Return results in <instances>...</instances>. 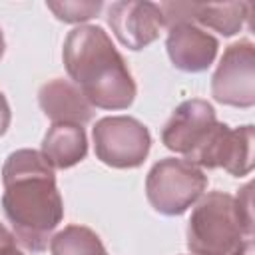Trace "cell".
<instances>
[{"instance_id": "6da1fadb", "label": "cell", "mask_w": 255, "mask_h": 255, "mask_svg": "<svg viewBox=\"0 0 255 255\" xmlns=\"http://www.w3.org/2000/svg\"><path fill=\"white\" fill-rule=\"evenodd\" d=\"M2 181V207L12 223L14 237L32 253L44 251L64 217L54 167L40 151L18 149L8 155Z\"/></svg>"}, {"instance_id": "7a4b0ae2", "label": "cell", "mask_w": 255, "mask_h": 255, "mask_svg": "<svg viewBox=\"0 0 255 255\" xmlns=\"http://www.w3.org/2000/svg\"><path fill=\"white\" fill-rule=\"evenodd\" d=\"M64 64L70 78L94 108L124 110L135 98L133 78L100 26H78L64 42Z\"/></svg>"}, {"instance_id": "3957f363", "label": "cell", "mask_w": 255, "mask_h": 255, "mask_svg": "<svg viewBox=\"0 0 255 255\" xmlns=\"http://www.w3.org/2000/svg\"><path fill=\"white\" fill-rule=\"evenodd\" d=\"M187 247L193 255H243L253 249L251 185L237 197L223 191L207 193L191 213Z\"/></svg>"}, {"instance_id": "277c9868", "label": "cell", "mask_w": 255, "mask_h": 255, "mask_svg": "<svg viewBox=\"0 0 255 255\" xmlns=\"http://www.w3.org/2000/svg\"><path fill=\"white\" fill-rule=\"evenodd\" d=\"M207 177L203 171L187 161L165 157L157 161L145 179V191L151 207L163 215H181L205 191Z\"/></svg>"}, {"instance_id": "5b68a950", "label": "cell", "mask_w": 255, "mask_h": 255, "mask_svg": "<svg viewBox=\"0 0 255 255\" xmlns=\"http://www.w3.org/2000/svg\"><path fill=\"white\" fill-rule=\"evenodd\" d=\"M149 131L128 116L104 118L94 128V145L100 161L112 167H137L149 151Z\"/></svg>"}, {"instance_id": "8992f818", "label": "cell", "mask_w": 255, "mask_h": 255, "mask_svg": "<svg viewBox=\"0 0 255 255\" xmlns=\"http://www.w3.org/2000/svg\"><path fill=\"white\" fill-rule=\"evenodd\" d=\"M213 98L227 106L249 108L255 104V48L243 40L231 44L211 82Z\"/></svg>"}, {"instance_id": "52a82bcc", "label": "cell", "mask_w": 255, "mask_h": 255, "mask_svg": "<svg viewBox=\"0 0 255 255\" xmlns=\"http://www.w3.org/2000/svg\"><path fill=\"white\" fill-rule=\"evenodd\" d=\"M197 167H223L231 175H247L253 169V126L231 129L217 124L203 147L189 159Z\"/></svg>"}, {"instance_id": "ba28073f", "label": "cell", "mask_w": 255, "mask_h": 255, "mask_svg": "<svg viewBox=\"0 0 255 255\" xmlns=\"http://www.w3.org/2000/svg\"><path fill=\"white\" fill-rule=\"evenodd\" d=\"M213 108L205 100H187L183 102L161 131L165 147L171 151L183 153L189 161L209 139L211 131L217 126Z\"/></svg>"}, {"instance_id": "9c48e42d", "label": "cell", "mask_w": 255, "mask_h": 255, "mask_svg": "<svg viewBox=\"0 0 255 255\" xmlns=\"http://www.w3.org/2000/svg\"><path fill=\"white\" fill-rule=\"evenodd\" d=\"M163 24L167 28L183 22H199L207 28L221 32L223 36H233L241 30L243 22L249 18L251 4L247 2H163L159 4Z\"/></svg>"}, {"instance_id": "30bf717a", "label": "cell", "mask_w": 255, "mask_h": 255, "mask_svg": "<svg viewBox=\"0 0 255 255\" xmlns=\"http://www.w3.org/2000/svg\"><path fill=\"white\" fill-rule=\"evenodd\" d=\"M108 22L118 40L129 50L145 48L165 26L159 6L151 2H116L108 10Z\"/></svg>"}, {"instance_id": "8fae6325", "label": "cell", "mask_w": 255, "mask_h": 255, "mask_svg": "<svg viewBox=\"0 0 255 255\" xmlns=\"http://www.w3.org/2000/svg\"><path fill=\"white\" fill-rule=\"evenodd\" d=\"M167 54L183 72H203L217 54V40L191 22L175 24L167 34Z\"/></svg>"}, {"instance_id": "7c38bea8", "label": "cell", "mask_w": 255, "mask_h": 255, "mask_svg": "<svg viewBox=\"0 0 255 255\" xmlns=\"http://www.w3.org/2000/svg\"><path fill=\"white\" fill-rule=\"evenodd\" d=\"M42 112L54 124H76L84 126L92 120L94 108L84 94L66 80H52L40 88L38 94Z\"/></svg>"}, {"instance_id": "4fadbf2b", "label": "cell", "mask_w": 255, "mask_h": 255, "mask_svg": "<svg viewBox=\"0 0 255 255\" xmlns=\"http://www.w3.org/2000/svg\"><path fill=\"white\" fill-rule=\"evenodd\" d=\"M88 143L82 126L54 124L42 141V155L52 167L66 169L86 157Z\"/></svg>"}, {"instance_id": "5bb4252c", "label": "cell", "mask_w": 255, "mask_h": 255, "mask_svg": "<svg viewBox=\"0 0 255 255\" xmlns=\"http://www.w3.org/2000/svg\"><path fill=\"white\" fill-rule=\"evenodd\" d=\"M52 255H108L100 237L82 225H68L50 239Z\"/></svg>"}, {"instance_id": "9a60e30c", "label": "cell", "mask_w": 255, "mask_h": 255, "mask_svg": "<svg viewBox=\"0 0 255 255\" xmlns=\"http://www.w3.org/2000/svg\"><path fill=\"white\" fill-rule=\"evenodd\" d=\"M46 6L56 14L58 20L72 24L90 20L102 10V2H48Z\"/></svg>"}, {"instance_id": "2e32d148", "label": "cell", "mask_w": 255, "mask_h": 255, "mask_svg": "<svg viewBox=\"0 0 255 255\" xmlns=\"http://www.w3.org/2000/svg\"><path fill=\"white\" fill-rule=\"evenodd\" d=\"M0 255H22L16 245V237L0 223Z\"/></svg>"}, {"instance_id": "e0dca14e", "label": "cell", "mask_w": 255, "mask_h": 255, "mask_svg": "<svg viewBox=\"0 0 255 255\" xmlns=\"http://www.w3.org/2000/svg\"><path fill=\"white\" fill-rule=\"evenodd\" d=\"M8 126H10V108H8V102H6L4 94L0 92V135L6 133Z\"/></svg>"}, {"instance_id": "ac0fdd59", "label": "cell", "mask_w": 255, "mask_h": 255, "mask_svg": "<svg viewBox=\"0 0 255 255\" xmlns=\"http://www.w3.org/2000/svg\"><path fill=\"white\" fill-rule=\"evenodd\" d=\"M2 54H4V34L0 30V58H2Z\"/></svg>"}, {"instance_id": "d6986e66", "label": "cell", "mask_w": 255, "mask_h": 255, "mask_svg": "<svg viewBox=\"0 0 255 255\" xmlns=\"http://www.w3.org/2000/svg\"><path fill=\"white\" fill-rule=\"evenodd\" d=\"M243 255H253V249H249V251H245Z\"/></svg>"}]
</instances>
